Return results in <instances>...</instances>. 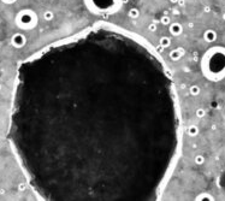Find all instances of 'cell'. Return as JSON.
Returning a JSON list of instances; mask_svg holds the SVG:
<instances>
[{
    "label": "cell",
    "mask_w": 225,
    "mask_h": 201,
    "mask_svg": "<svg viewBox=\"0 0 225 201\" xmlns=\"http://www.w3.org/2000/svg\"><path fill=\"white\" fill-rule=\"evenodd\" d=\"M171 81L132 34L97 26L24 62L11 142L47 200H149L176 147Z\"/></svg>",
    "instance_id": "obj_1"
},
{
    "label": "cell",
    "mask_w": 225,
    "mask_h": 201,
    "mask_svg": "<svg viewBox=\"0 0 225 201\" xmlns=\"http://www.w3.org/2000/svg\"><path fill=\"white\" fill-rule=\"evenodd\" d=\"M37 23V16L32 10H22L16 16V24L18 28L29 30L36 27Z\"/></svg>",
    "instance_id": "obj_2"
},
{
    "label": "cell",
    "mask_w": 225,
    "mask_h": 201,
    "mask_svg": "<svg viewBox=\"0 0 225 201\" xmlns=\"http://www.w3.org/2000/svg\"><path fill=\"white\" fill-rule=\"evenodd\" d=\"M89 7L101 11H113L117 7V0H86Z\"/></svg>",
    "instance_id": "obj_3"
},
{
    "label": "cell",
    "mask_w": 225,
    "mask_h": 201,
    "mask_svg": "<svg viewBox=\"0 0 225 201\" xmlns=\"http://www.w3.org/2000/svg\"><path fill=\"white\" fill-rule=\"evenodd\" d=\"M26 37H24V35H22V34H15L13 36H12V39H11V42H12V45L15 46V47H23L24 46V43H26Z\"/></svg>",
    "instance_id": "obj_4"
},
{
    "label": "cell",
    "mask_w": 225,
    "mask_h": 201,
    "mask_svg": "<svg viewBox=\"0 0 225 201\" xmlns=\"http://www.w3.org/2000/svg\"><path fill=\"white\" fill-rule=\"evenodd\" d=\"M170 30H171V33L172 34H178V33H181L182 28H181V26H179L178 23H175V24H172V26L170 27Z\"/></svg>",
    "instance_id": "obj_5"
},
{
    "label": "cell",
    "mask_w": 225,
    "mask_h": 201,
    "mask_svg": "<svg viewBox=\"0 0 225 201\" xmlns=\"http://www.w3.org/2000/svg\"><path fill=\"white\" fill-rule=\"evenodd\" d=\"M129 16L132 17V18L138 17V10H137V9H131V10L129 11Z\"/></svg>",
    "instance_id": "obj_6"
},
{
    "label": "cell",
    "mask_w": 225,
    "mask_h": 201,
    "mask_svg": "<svg viewBox=\"0 0 225 201\" xmlns=\"http://www.w3.org/2000/svg\"><path fill=\"white\" fill-rule=\"evenodd\" d=\"M43 16H45V19H47V21H51V19L53 18V13H52L51 11H46V12L43 13Z\"/></svg>",
    "instance_id": "obj_7"
},
{
    "label": "cell",
    "mask_w": 225,
    "mask_h": 201,
    "mask_svg": "<svg viewBox=\"0 0 225 201\" xmlns=\"http://www.w3.org/2000/svg\"><path fill=\"white\" fill-rule=\"evenodd\" d=\"M2 2H5V4H13L16 0H1Z\"/></svg>",
    "instance_id": "obj_8"
},
{
    "label": "cell",
    "mask_w": 225,
    "mask_h": 201,
    "mask_svg": "<svg viewBox=\"0 0 225 201\" xmlns=\"http://www.w3.org/2000/svg\"><path fill=\"white\" fill-rule=\"evenodd\" d=\"M162 23H169V18L164 17V18H162Z\"/></svg>",
    "instance_id": "obj_9"
},
{
    "label": "cell",
    "mask_w": 225,
    "mask_h": 201,
    "mask_svg": "<svg viewBox=\"0 0 225 201\" xmlns=\"http://www.w3.org/2000/svg\"><path fill=\"white\" fill-rule=\"evenodd\" d=\"M171 1H177V0H171Z\"/></svg>",
    "instance_id": "obj_10"
},
{
    "label": "cell",
    "mask_w": 225,
    "mask_h": 201,
    "mask_svg": "<svg viewBox=\"0 0 225 201\" xmlns=\"http://www.w3.org/2000/svg\"><path fill=\"white\" fill-rule=\"evenodd\" d=\"M224 18H225V15H224Z\"/></svg>",
    "instance_id": "obj_11"
},
{
    "label": "cell",
    "mask_w": 225,
    "mask_h": 201,
    "mask_svg": "<svg viewBox=\"0 0 225 201\" xmlns=\"http://www.w3.org/2000/svg\"><path fill=\"white\" fill-rule=\"evenodd\" d=\"M0 88H1V87H0Z\"/></svg>",
    "instance_id": "obj_12"
}]
</instances>
